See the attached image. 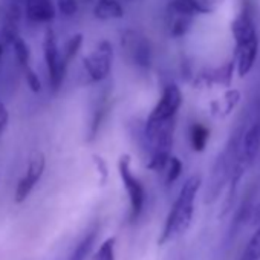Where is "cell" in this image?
Here are the masks:
<instances>
[{
    "label": "cell",
    "mask_w": 260,
    "mask_h": 260,
    "mask_svg": "<svg viewBox=\"0 0 260 260\" xmlns=\"http://www.w3.org/2000/svg\"><path fill=\"white\" fill-rule=\"evenodd\" d=\"M243 255H246L249 258H254V260H258L260 258V226L257 228L255 234L251 237V240H249V243H248Z\"/></svg>",
    "instance_id": "cell-19"
},
{
    "label": "cell",
    "mask_w": 260,
    "mask_h": 260,
    "mask_svg": "<svg viewBox=\"0 0 260 260\" xmlns=\"http://www.w3.org/2000/svg\"><path fill=\"white\" fill-rule=\"evenodd\" d=\"M23 74H25V78H26V83H28L29 89L32 92H40L42 90V83H40V78H39L37 72L31 66H26V68H23Z\"/></svg>",
    "instance_id": "cell-20"
},
{
    "label": "cell",
    "mask_w": 260,
    "mask_h": 260,
    "mask_svg": "<svg viewBox=\"0 0 260 260\" xmlns=\"http://www.w3.org/2000/svg\"><path fill=\"white\" fill-rule=\"evenodd\" d=\"M2 57H4V45L0 43V60H2Z\"/></svg>",
    "instance_id": "cell-24"
},
{
    "label": "cell",
    "mask_w": 260,
    "mask_h": 260,
    "mask_svg": "<svg viewBox=\"0 0 260 260\" xmlns=\"http://www.w3.org/2000/svg\"><path fill=\"white\" fill-rule=\"evenodd\" d=\"M118 172L121 176V181L127 190L128 194V201H130V214H128V220L130 222H137L143 213L144 208V202H146V191L144 187L141 184V181L132 173V169H130V156L128 155H122L119 158L118 162Z\"/></svg>",
    "instance_id": "cell-3"
},
{
    "label": "cell",
    "mask_w": 260,
    "mask_h": 260,
    "mask_svg": "<svg viewBox=\"0 0 260 260\" xmlns=\"http://www.w3.org/2000/svg\"><path fill=\"white\" fill-rule=\"evenodd\" d=\"M25 13L36 23H48L55 17V8L51 0H25Z\"/></svg>",
    "instance_id": "cell-9"
},
{
    "label": "cell",
    "mask_w": 260,
    "mask_h": 260,
    "mask_svg": "<svg viewBox=\"0 0 260 260\" xmlns=\"http://www.w3.org/2000/svg\"><path fill=\"white\" fill-rule=\"evenodd\" d=\"M10 2H14V4H20V2H25V0H10Z\"/></svg>",
    "instance_id": "cell-25"
},
{
    "label": "cell",
    "mask_w": 260,
    "mask_h": 260,
    "mask_svg": "<svg viewBox=\"0 0 260 260\" xmlns=\"http://www.w3.org/2000/svg\"><path fill=\"white\" fill-rule=\"evenodd\" d=\"M93 14L100 20H115L122 19L124 10L118 0H98L93 7Z\"/></svg>",
    "instance_id": "cell-12"
},
{
    "label": "cell",
    "mask_w": 260,
    "mask_h": 260,
    "mask_svg": "<svg viewBox=\"0 0 260 260\" xmlns=\"http://www.w3.org/2000/svg\"><path fill=\"white\" fill-rule=\"evenodd\" d=\"M242 260H254V258H249V257H246V255H243V257H242Z\"/></svg>",
    "instance_id": "cell-26"
},
{
    "label": "cell",
    "mask_w": 260,
    "mask_h": 260,
    "mask_svg": "<svg viewBox=\"0 0 260 260\" xmlns=\"http://www.w3.org/2000/svg\"><path fill=\"white\" fill-rule=\"evenodd\" d=\"M121 48L127 60L138 66L149 68L152 61V48L147 37L137 31H125L121 37Z\"/></svg>",
    "instance_id": "cell-5"
},
{
    "label": "cell",
    "mask_w": 260,
    "mask_h": 260,
    "mask_svg": "<svg viewBox=\"0 0 260 260\" xmlns=\"http://www.w3.org/2000/svg\"><path fill=\"white\" fill-rule=\"evenodd\" d=\"M43 52H45V61L48 69V78L49 84L54 92H57L64 80L68 66L63 63V57L58 51L57 39L52 29H46L45 39H43Z\"/></svg>",
    "instance_id": "cell-4"
},
{
    "label": "cell",
    "mask_w": 260,
    "mask_h": 260,
    "mask_svg": "<svg viewBox=\"0 0 260 260\" xmlns=\"http://www.w3.org/2000/svg\"><path fill=\"white\" fill-rule=\"evenodd\" d=\"M166 167H167V178H166V182L170 185V184H173V182L181 176V173H182V162H181L179 158L170 156V159H169V162H167Z\"/></svg>",
    "instance_id": "cell-18"
},
{
    "label": "cell",
    "mask_w": 260,
    "mask_h": 260,
    "mask_svg": "<svg viewBox=\"0 0 260 260\" xmlns=\"http://www.w3.org/2000/svg\"><path fill=\"white\" fill-rule=\"evenodd\" d=\"M93 260H115V239L113 237L101 243L100 249L93 255Z\"/></svg>",
    "instance_id": "cell-17"
},
{
    "label": "cell",
    "mask_w": 260,
    "mask_h": 260,
    "mask_svg": "<svg viewBox=\"0 0 260 260\" xmlns=\"http://www.w3.org/2000/svg\"><path fill=\"white\" fill-rule=\"evenodd\" d=\"M252 223L257 225V226H260V205L252 213Z\"/></svg>",
    "instance_id": "cell-23"
},
{
    "label": "cell",
    "mask_w": 260,
    "mask_h": 260,
    "mask_svg": "<svg viewBox=\"0 0 260 260\" xmlns=\"http://www.w3.org/2000/svg\"><path fill=\"white\" fill-rule=\"evenodd\" d=\"M181 104H182V93L179 87L175 84H169L164 87L162 95L158 104L155 106V109L152 110V113L149 115L147 121H164V119L175 118Z\"/></svg>",
    "instance_id": "cell-8"
},
{
    "label": "cell",
    "mask_w": 260,
    "mask_h": 260,
    "mask_svg": "<svg viewBox=\"0 0 260 260\" xmlns=\"http://www.w3.org/2000/svg\"><path fill=\"white\" fill-rule=\"evenodd\" d=\"M107 113V100H101L92 115V121H90V127H89V140H93L96 137V134L100 132V127L104 121V116Z\"/></svg>",
    "instance_id": "cell-15"
},
{
    "label": "cell",
    "mask_w": 260,
    "mask_h": 260,
    "mask_svg": "<svg viewBox=\"0 0 260 260\" xmlns=\"http://www.w3.org/2000/svg\"><path fill=\"white\" fill-rule=\"evenodd\" d=\"M8 110H7V107H5V104L4 103H0V135L4 134V130L7 128V125H8Z\"/></svg>",
    "instance_id": "cell-22"
},
{
    "label": "cell",
    "mask_w": 260,
    "mask_h": 260,
    "mask_svg": "<svg viewBox=\"0 0 260 260\" xmlns=\"http://www.w3.org/2000/svg\"><path fill=\"white\" fill-rule=\"evenodd\" d=\"M207 8L199 0H172L169 4V13L172 16H185L193 17L196 14L205 13Z\"/></svg>",
    "instance_id": "cell-11"
},
{
    "label": "cell",
    "mask_w": 260,
    "mask_h": 260,
    "mask_svg": "<svg viewBox=\"0 0 260 260\" xmlns=\"http://www.w3.org/2000/svg\"><path fill=\"white\" fill-rule=\"evenodd\" d=\"M96 237H98V226L92 228L81 240L80 243L75 246V249L72 251L69 260H87L92 249H93V245L96 242Z\"/></svg>",
    "instance_id": "cell-13"
},
{
    "label": "cell",
    "mask_w": 260,
    "mask_h": 260,
    "mask_svg": "<svg viewBox=\"0 0 260 260\" xmlns=\"http://www.w3.org/2000/svg\"><path fill=\"white\" fill-rule=\"evenodd\" d=\"M260 152V121H255L245 134L243 138V161L249 164Z\"/></svg>",
    "instance_id": "cell-10"
},
{
    "label": "cell",
    "mask_w": 260,
    "mask_h": 260,
    "mask_svg": "<svg viewBox=\"0 0 260 260\" xmlns=\"http://www.w3.org/2000/svg\"><path fill=\"white\" fill-rule=\"evenodd\" d=\"M199 187H201V176H198V175H194L185 181V184L182 185V188L179 191L176 202L173 204V207L167 216L164 230L159 236V245H164V243L182 236L188 230V226L193 220L194 201H196Z\"/></svg>",
    "instance_id": "cell-1"
},
{
    "label": "cell",
    "mask_w": 260,
    "mask_h": 260,
    "mask_svg": "<svg viewBox=\"0 0 260 260\" xmlns=\"http://www.w3.org/2000/svg\"><path fill=\"white\" fill-rule=\"evenodd\" d=\"M208 128L202 124H193L190 128V141L196 152H202L208 141Z\"/></svg>",
    "instance_id": "cell-14"
},
{
    "label": "cell",
    "mask_w": 260,
    "mask_h": 260,
    "mask_svg": "<svg viewBox=\"0 0 260 260\" xmlns=\"http://www.w3.org/2000/svg\"><path fill=\"white\" fill-rule=\"evenodd\" d=\"M81 45H83V34H75V36H72V37L66 42L64 49H63V55H61V57H63V63H64L66 66H69L71 61L75 58V55L78 54Z\"/></svg>",
    "instance_id": "cell-16"
},
{
    "label": "cell",
    "mask_w": 260,
    "mask_h": 260,
    "mask_svg": "<svg viewBox=\"0 0 260 260\" xmlns=\"http://www.w3.org/2000/svg\"><path fill=\"white\" fill-rule=\"evenodd\" d=\"M233 36L236 40V64L240 77H245L254 66L258 51V42L254 23L248 13H242L233 22Z\"/></svg>",
    "instance_id": "cell-2"
},
{
    "label": "cell",
    "mask_w": 260,
    "mask_h": 260,
    "mask_svg": "<svg viewBox=\"0 0 260 260\" xmlns=\"http://www.w3.org/2000/svg\"><path fill=\"white\" fill-rule=\"evenodd\" d=\"M45 166H46V161H45L43 153H40V152L34 153L29 164H28L26 173L23 175V178L17 184V188H16V193H14V199H16L17 204H22L23 201H26V198L31 194L36 184L43 176Z\"/></svg>",
    "instance_id": "cell-7"
},
{
    "label": "cell",
    "mask_w": 260,
    "mask_h": 260,
    "mask_svg": "<svg viewBox=\"0 0 260 260\" xmlns=\"http://www.w3.org/2000/svg\"><path fill=\"white\" fill-rule=\"evenodd\" d=\"M112 58H113L112 45L106 40L98 43L96 49L83 58V66L89 80L96 83L107 78L112 69Z\"/></svg>",
    "instance_id": "cell-6"
},
{
    "label": "cell",
    "mask_w": 260,
    "mask_h": 260,
    "mask_svg": "<svg viewBox=\"0 0 260 260\" xmlns=\"http://www.w3.org/2000/svg\"><path fill=\"white\" fill-rule=\"evenodd\" d=\"M57 7H58L60 13L66 17L74 16L78 10L77 0H57Z\"/></svg>",
    "instance_id": "cell-21"
}]
</instances>
